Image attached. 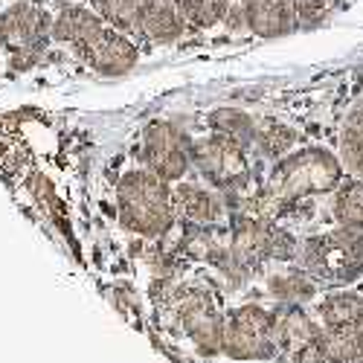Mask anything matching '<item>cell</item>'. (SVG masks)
<instances>
[{
    "label": "cell",
    "mask_w": 363,
    "mask_h": 363,
    "mask_svg": "<svg viewBox=\"0 0 363 363\" xmlns=\"http://www.w3.org/2000/svg\"><path fill=\"white\" fill-rule=\"evenodd\" d=\"M76 55L99 76H123L137 65L140 50H137V44H134V38L128 33L105 23L102 33L84 50H79Z\"/></svg>",
    "instance_id": "ba28073f"
},
{
    "label": "cell",
    "mask_w": 363,
    "mask_h": 363,
    "mask_svg": "<svg viewBox=\"0 0 363 363\" xmlns=\"http://www.w3.org/2000/svg\"><path fill=\"white\" fill-rule=\"evenodd\" d=\"M192 166L218 192H241L250 180L247 145L218 131L192 140Z\"/></svg>",
    "instance_id": "5b68a950"
},
{
    "label": "cell",
    "mask_w": 363,
    "mask_h": 363,
    "mask_svg": "<svg viewBox=\"0 0 363 363\" xmlns=\"http://www.w3.org/2000/svg\"><path fill=\"white\" fill-rule=\"evenodd\" d=\"M320 320L311 317L299 302H279L274 308V340L277 349L294 357L299 349H306L311 340L320 337Z\"/></svg>",
    "instance_id": "8fae6325"
},
{
    "label": "cell",
    "mask_w": 363,
    "mask_h": 363,
    "mask_svg": "<svg viewBox=\"0 0 363 363\" xmlns=\"http://www.w3.org/2000/svg\"><path fill=\"white\" fill-rule=\"evenodd\" d=\"M221 352L238 360H267L277 357L274 340V308H264L259 302L238 306L224 317V340Z\"/></svg>",
    "instance_id": "8992f818"
},
{
    "label": "cell",
    "mask_w": 363,
    "mask_h": 363,
    "mask_svg": "<svg viewBox=\"0 0 363 363\" xmlns=\"http://www.w3.org/2000/svg\"><path fill=\"white\" fill-rule=\"evenodd\" d=\"M317 279L306 267H291L288 262H277V267L267 274V294L279 302H306L317 294Z\"/></svg>",
    "instance_id": "2e32d148"
},
{
    "label": "cell",
    "mask_w": 363,
    "mask_h": 363,
    "mask_svg": "<svg viewBox=\"0 0 363 363\" xmlns=\"http://www.w3.org/2000/svg\"><path fill=\"white\" fill-rule=\"evenodd\" d=\"M363 343V325L352 328H323L320 331V346L328 357V363H346L354 357V352Z\"/></svg>",
    "instance_id": "ffe728a7"
},
{
    "label": "cell",
    "mask_w": 363,
    "mask_h": 363,
    "mask_svg": "<svg viewBox=\"0 0 363 363\" xmlns=\"http://www.w3.org/2000/svg\"><path fill=\"white\" fill-rule=\"evenodd\" d=\"M105 18L96 15V12H90L84 6H65L62 12L55 15L52 21V29H50V35L52 41L58 44H70L76 52L84 50L90 41H94L102 29H105Z\"/></svg>",
    "instance_id": "5bb4252c"
},
{
    "label": "cell",
    "mask_w": 363,
    "mask_h": 363,
    "mask_svg": "<svg viewBox=\"0 0 363 363\" xmlns=\"http://www.w3.org/2000/svg\"><path fill=\"white\" fill-rule=\"evenodd\" d=\"M346 363H363V343H360V349L354 352V357H352V360H346Z\"/></svg>",
    "instance_id": "cb8c5ba5"
},
{
    "label": "cell",
    "mask_w": 363,
    "mask_h": 363,
    "mask_svg": "<svg viewBox=\"0 0 363 363\" xmlns=\"http://www.w3.org/2000/svg\"><path fill=\"white\" fill-rule=\"evenodd\" d=\"M247 18V29L262 38H279L299 26L291 0H238Z\"/></svg>",
    "instance_id": "7c38bea8"
},
{
    "label": "cell",
    "mask_w": 363,
    "mask_h": 363,
    "mask_svg": "<svg viewBox=\"0 0 363 363\" xmlns=\"http://www.w3.org/2000/svg\"><path fill=\"white\" fill-rule=\"evenodd\" d=\"M47 29H52V23L41 9L29 4H15L0 15V44L21 55L29 50H38Z\"/></svg>",
    "instance_id": "30bf717a"
},
{
    "label": "cell",
    "mask_w": 363,
    "mask_h": 363,
    "mask_svg": "<svg viewBox=\"0 0 363 363\" xmlns=\"http://www.w3.org/2000/svg\"><path fill=\"white\" fill-rule=\"evenodd\" d=\"M317 320L323 328H352L363 325V294L360 291H331L323 294L317 308Z\"/></svg>",
    "instance_id": "9a60e30c"
},
{
    "label": "cell",
    "mask_w": 363,
    "mask_h": 363,
    "mask_svg": "<svg viewBox=\"0 0 363 363\" xmlns=\"http://www.w3.org/2000/svg\"><path fill=\"white\" fill-rule=\"evenodd\" d=\"M116 216L123 230L137 238H166L177 224L174 186L148 166L128 169L116 184Z\"/></svg>",
    "instance_id": "7a4b0ae2"
},
{
    "label": "cell",
    "mask_w": 363,
    "mask_h": 363,
    "mask_svg": "<svg viewBox=\"0 0 363 363\" xmlns=\"http://www.w3.org/2000/svg\"><path fill=\"white\" fill-rule=\"evenodd\" d=\"M140 157H143V166L157 172L163 180L180 184L192 166V140L174 123L155 119V123H148L143 131Z\"/></svg>",
    "instance_id": "52a82bcc"
},
{
    "label": "cell",
    "mask_w": 363,
    "mask_h": 363,
    "mask_svg": "<svg viewBox=\"0 0 363 363\" xmlns=\"http://www.w3.org/2000/svg\"><path fill=\"white\" fill-rule=\"evenodd\" d=\"M291 360H294V363H328V357H325V352H323V346H320V337L311 340L306 349H299Z\"/></svg>",
    "instance_id": "603a6c76"
},
{
    "label": "cell",
    "mask_w": 363,
    "mask_h": 363,
    "mask_svg": "<svg viewBox=\"0 0 363 363\" xmlns=\"http://www.w3.org/2000/svg\"><path fill=\"white\" fill-rule=\"evenodd\" d=\"M299 267H306L317 282L346 285L363 277V230L335 227L311 235L299 247Z\"/></svg>",
    "instance_id": "3957f363"
},
{
    "label": "cell",
    "mask_w": 363,
    "mask_h": 363,
    "mask_svg": "<svg viewBox=\"0 0 363 363\" xmlns=\"http://www.w3.org/2000/svg\"><path fill=\"white\" fill-rule=\"evenodd\" d=\"M340 160L352 174L363 177V99L352 108L340 131Z\"/></svg>",
    "instance_id": "d6986e66"
},
{
    "label": "cell",
    "mask_w": 363,
    "mask_h": 363,
    "mask_svg": "<svg viewBox=\"0 0 363 363\" xmlns=\"http://www.w3.org/2000/svg\"><path fill=\"white\" fill-rule=\"evenodd\" d=\"M177 6L184 12L189 26L206 29V26L224 23V18L230 12V0H177Z\"/></svg>",
    "instance_id": "7402d4cb"
},
{
    "label": "cell",
    "mask_w": 363,
    "mask_h": 363,
    "mask_svg": "<svg viewBox=\"0 0 363 363\" xmlns=\"http://www.w3.org/2000/svg\"><path fill=\"white\" fill-rule=\"evenodd\" d=\"M296 134L285 125V123H277V119H264V123H259V134H256V148L262 157H270V160H279L285 157L291 145H294Z\"/></svg>",
    "instance_id": "44dd1931"
},
{
    "label": "cell",
    "mask_w": 363,
    "mask_h": 363,
    "mask_svg": "<svg viewBox=\"0 0 363 363\" xmlns=\"http://www.w3.org/2000/svg\"><path fill=\"white\" fill-rule=\"evenodd\" d=\"M169 311L174 323L189 335V340L206 352L218 354L224 340V311L218 308V299L209 288L184 285L169 294Z\"/></svg>",
    "instance_id": "277c9868"
},
{
    "label": "cell",
    "mask_w": 363,
    "mask_h": 363,
    "mask_svg": "<svg viewBox=\"0 0 363 363\" xmlns=\"http://www.w3.org/2000/svg\"><path fill=\"white\" fill-rule=\"evenodd\" d=\"M148 4H155V0H148Z\"/></svg>",
    "instance_id": "d4e9b609"
},
{
    "label": "cell",
    "mask_w": 363,
    "mask_h": 363,
    "mask_svg": "<svg viewBox=\"0 0 363 363\" xmlns=\"http://www.w3.org/2000/svg\"><path fill=\"white\" fill-rule=\"evenodd\" d=\"M340 180H343V160L337 155H331L328 148L311 145V148L294 151V155L288 151L285 157L277 160L274 172L264 180V186L253 195H245L238 213L277 221L296 201L335 192L340 186Z\"/></svg>",
    "instance_id": "6da1fadb"
},
{
    "label": "cell",
    "mask_w": 363,
    "mask_h": 363,
    "mask_svg": "<svg viewBox=\"0 0 363 363\" xmlns=\"http://www.w3.org/2000/svg\"><path fill=\"white\" fill-rule=\"evenodd\" d=\"M209 128L218 131V134H227L233 140H238L241 145H253L256 143V134H259V123L247 113V111H238V108H218L209 113Z\"/></svg>",
    "instance_id": "e0dca14e"
},
{
    "label": "cell",
    "mask_w": 363,
    "mask_h": 363,
    "mask_svg": "<svg viewBox=\"0 0 363 363\" xmlns=\"http://www.w3.org/2000/svg\"><path fill=\"white\" fill-rule=\"evenodd\" d=\"M331 216L340 227L363 230V180H346L335 189Z\"/></svg>",
    "instance_id": "ac0fdd59"
},
{
    "label": "cell",
    "mask_w": 363,
    "mask_h": 363,
    "mask_svg": "<svg viewBox=\"0 0 363 363\" xmlns=\"http://www.w3.org/2000/svg\"><path fill=\"white\" fill-rule=\"evenodd\" d=\"M186 18L180 12L177 0H155L148 4L143 18H140V29L137 38L148 41V44H174L180 35L186 33Z\"/></svg>",
    "instance_id": "4fadbf2b"
},
{
    "label": "cell",
    "mask_w": 363,
    "mask_h": 363,
    "mask_svg": "<svg viewBox=\"0 0 363 363\" xmlns=\"http://www.w3.org/2000/svg\"><path fill=\"white\" fill-rule=\"evenodd\" d=\"M174 213H177V221H184V224L216 227L227 216V201L218 189L180 180L174 186Z\"/></svg>",
    "instance_id": "9c48e42d"
}]
</instances>
